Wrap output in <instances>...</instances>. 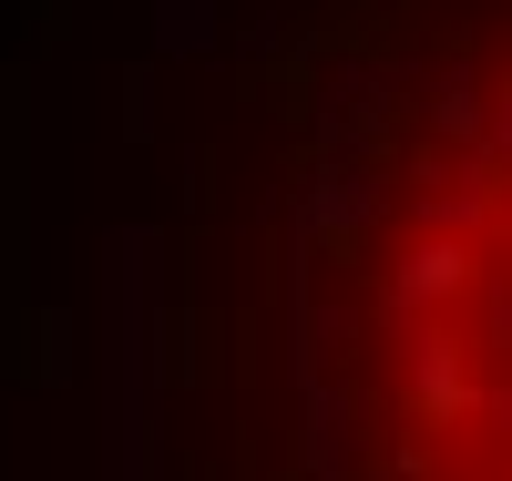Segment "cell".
<instances>
[{
	"instance_id": "1",
	"label": "cell",
	"mask_w": 512,
	"mask_h": 481,
	"mask_svg": "<svg viewBox=\"0 0 512 481\" xmlns=\"http://www.w3.org/2000/svg\"><path fill=\"white\" fill-rule=\"evenodd\" d=\"M472 359H482V348L461 328H441V318L410 328V430H451V420L482 410V369Z\"/></svg>"
},
{
	"instance_id": "2",
	"label": "cell",
	"mask_w": 512,
	"mask_h": 481,
	"mask_svg": "<svg viewBox=\"0 0 512 481\" xmlns=\"http://www.w3.org/2000/svg\"><path fill=\"white\" fill-rule=\"evenodd\" d=\"M472 287H482L472 236H420V246L400 256V277L379 287V318H390V328H420L431 308H451V297H472Z\"/></svg>"
},
{
	"instance_id": "3",
	"label": "cell",
	"mask_w": 512,
	"mask_h": 481,
	"mask_svg": "<svg viewBox=\"0 0 512 481\" xmlns=\"http://www.w3.org/2000/svg\"><path fill=\"white\" fill-rule=\"evenodd\" d=\"M431 123H441L451 144H482V93H472V82H451V93L431 103Z\"/></svg>"
},
{
	"instance_id": "4",
	"label": "cell",
	"mask_w": 512,
	"mask_h": 481,
	"mask_svg": "<svg viewBox=\"0 0 512 481\" xmlns=\"http://www.w3.org/2000/svg\"><path fill=\"white\" fill-rule=\"evenodd\" d=\"M492 348H512V287H492Z\"/></svg>"
}]
</instances>
